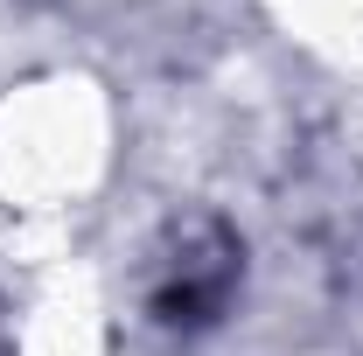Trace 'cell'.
Listing matches in <instances>:
<instances>
[{
  "mask_svg": "<svg viewBox=\"0 0 363 356\" xmlns=\"http://www.w3.org/2000/svg\"><path fill=\"white\" fill-rule=\"evenodd\" d=\"M105 98L77 77L21 84L14 98H0V223L49 230L63 210H77L105 182Z\"/></svg>",
  "mask_w": 363,
  "mask_h": 356,
  "instance_id": "cell-1",
  "label": "cell"
},
{
  "mask_svg": "<svg viewBox=\"0 0 363 356\" xmlns=\"http://www.w3.org/2000/svg\"><path fill=\"white\" fill-rule=\"evenodd\" d=\"M272 7L315 56L363 70V0H272Z\"/></svg>",
  "mask_w": 363,
  "mask_h": 356,
  "instance_id": "cell-2",
  "label": "cell"
}]
</instances>
